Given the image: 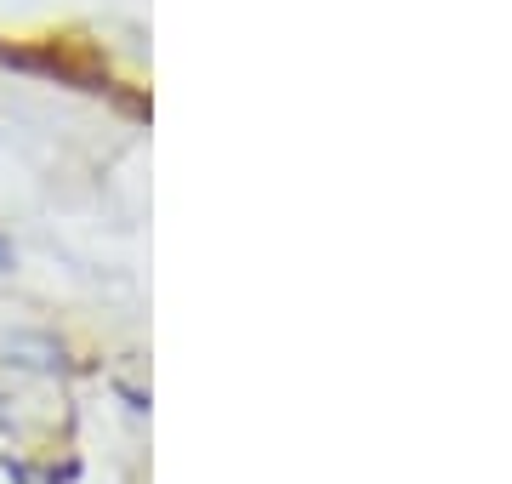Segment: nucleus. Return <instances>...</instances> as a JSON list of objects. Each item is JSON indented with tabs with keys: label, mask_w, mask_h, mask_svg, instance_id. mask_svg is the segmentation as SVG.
Wrapping results in <instances>:
<instances>
[{
	"label": "nucleus",
	"mask_w": 512,
	"mask_h": 484,
	"mask_svg": "<svg viewBox=\"0 0 512 484\" xmlns=\"http://www.w3.org/2000/svg\"><path fill=\"white\" fill-rule=\"evenodd\" d=\"M0 262H6V240H0Z\"/></svg>",
	"instance_id": "nucleus-1"
}]
</instances>
